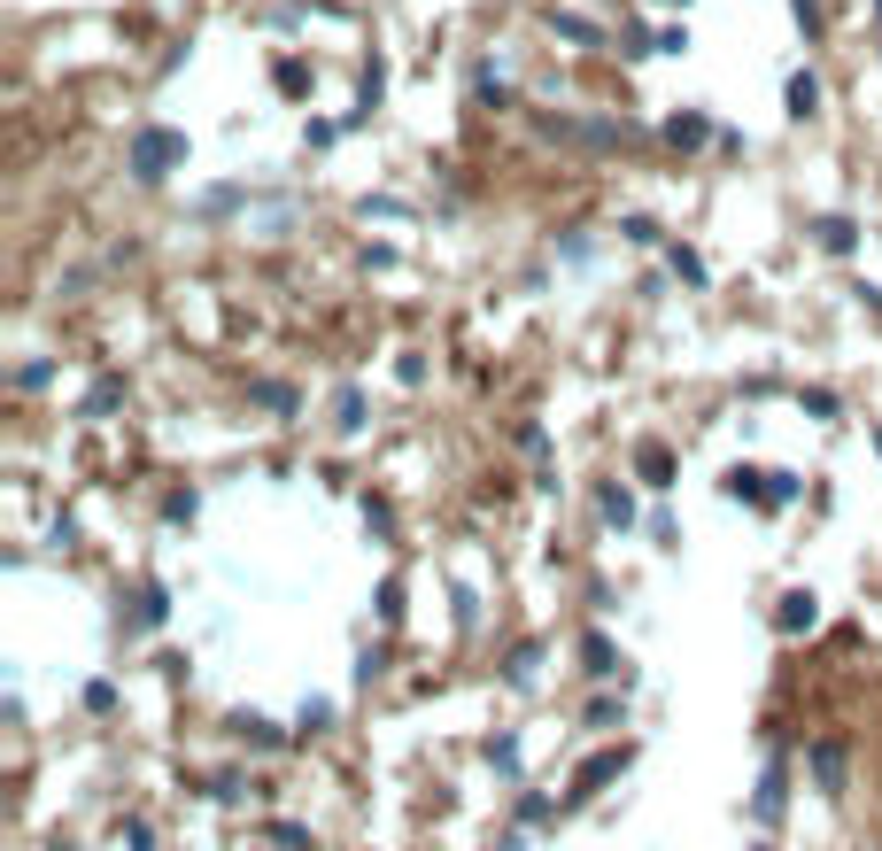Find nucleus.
I'll return each instance as SVG.
<instances>
[{
    "label": "nucleus",
    "instance_id": "f257e3e1",
    "mask_svg": "<svg viewBox=\"0 0 882 851\" xmlns=\"http://www.w3.org/2000/svg\"><path fill=\"white\" fill-rule=\"evenodd\" d=\"M178 163H186V132H171V124H147L140 140H132V178H140V186L171 178Z\"/></svg>",
    "mask_w": 882,
    "mask_h": 851
},
{
    "label": "nucleus",
    "instance_id": "f03ea898",
    "mask_svg": "<svg viewBox=\"0 0 882 851\" xmlns=\"http://www.w3.org/2000/svg\"><path fill=\"white\" fill-rule=\"evenodd\" d=\"M782 797H790V759H766L759 790H751V821L774 828V821H782Z\"/></svg>",
    "mask_w": 882,
    "mask_h": 851
},
{
    "label": "nucleus",
    "instance_id": "7ed1b4c3",
    "mask_svg": "<svg viewBox=\"0 0 882 851\" xmlns=\"http://www.w3.org/2000/svg\"><path fill=\"white\" fill-rule=\"evenodd\" d=\"M774 627H782V635H813V627H821V604H813L805 588H790V596L774 604Z\"/></svg>",
    "mask_w": 882,
    "mask_h": 851
},
{
    "label": "nucleus",
    "instance_id": "20e7f679",
    "mask_svg": "<svg viewBox=\"0 0 882 851\" xmlns=\"http://www.w3.org/2000/svg\"><path fill=\"white\" fill-rule=\"evenodd\" d=\"M619 766H627V751H596V759L573 774V805H581V797H596V790H604V782L619 774Z\"/></svg>",
    "mask_w": 882,
    "mask_h": 851
},
{
    "label": "nucleus",
    "instance_id": "39448f33",
    "mask_svg": "<svg viewBox=\"0 0 882 851\" xmlns=\"http://www.w3.org/2000/svg\"><path fill=\"white\" fill-rule=\"evenodd\" d=\"M596 511H604V527H635V496H627V488H619V480H604V488H596Z\"/></svg>",
    "mask_w": 882,
    "mask_h": 851
},
{
    "label": "nucleus",
    "instance_id": "423d86ee",
    "mask_svg": "<svg viewBox=\"0 0 882 851\" xmlns=\"http://www.w3.org/2000/svg\"><path fill=\"white\" fill-rule=\"evenodd\" d=\"M782 109H790V117H813V109H821V78H813V70H790V93H782Z\"/></svg>",
    "mask_w": 882,
    "mask_h": 851
},
{
    "label": "nucleus",
    "instance_id": "0eeeda50",
    "mask_svg": "<svg viewBox=\"0 0 882 851\" xmlns=\"http://www.w3.org/2000/svg\"><path fill=\"white\" fill-rule=\"evenodd\" d=\"M813 782H821L828 797L844 790V743H821V751H813Z\"/></svg>",
    "mask_w": 882,
    "mask_h": 851
},
{
    "label": "nucleus",
    "instance_id": "6e6552de",
    "mask_svg": "<svg viewBox=\"0 0 882 851\" xmlns=\"http://www.w3.org/2000/svg\"><path fill=\"white\" fill-rule=\"evenodd\" d=\"M813 240H821L828 256H852V240H859V225H852V217H821V225H813Z\"/></svg>",
    "mask_w": 882,
    "mask_h": 851
},
{
    "label": "nucleus",
    "instance_id": "1a4fd4ad",
    "mask_svg": "<svg viewBox=\"0 0 882 851\" xmlns=\"http://www.w3.org/2000/svg\"><path fill=\"white\" fill-rule=\"evenodd\" d=\"M550 31H558L565 47H604V31L588 24V16H550Z\"/></svg>",
    "mask_w": 882,
    "mask_h": 851
},
{
    "label": "nucleus",
    "instance_id": "9d476101",
    "mask_svg": "<svg viewBox=\"0 0 882 851\" xmlns=\"http://www.w3.org/2000/svg\"><path fill=\"white\" fill-rule=\"evenodd\" d=\"M248 395H256V403H264L271 418H294V411H302V403H294V387H279V380H256Z\"/></svg>",
    "mask_w": 882,
    "mask_h": 851
},
{
    "label": "nucleus",
    "instance_id": "9b49d317",
    "mask_svg": "<svg viewBox=\"0 0 882 851\" xmlns=\"http://www.w3.org/2000/svg\"><path fill=\"white\" fill-rule=\"evenodd\" d=\"M705 140H712L705 117H666V147H705Z\"/></svg>",
    "mask_w": 882,
    "mask_h": 851
},
{
    "label": "nucleus",
    "instance_id": "f8f14e48",
    "mask_svg": "<svg viewBox=\"0 0 882 851\" xmlns=\"http://www.w3.org/2000/svg\"><path fill=\"white\" fill-rule=\"evenodd\" d=\"M488 766H496L503 782H519V774H527V766H519V735H496V743H488Z\"/></svg>",
    "mask_w": 882,
    "mask_h": 851
},
{
    "label": "nucleus",
    "instance_id": "ddd939ff",
    "mask_svg": "<svg viewBox=\"0 0 882 851\" xmlns=\"http://www.w3.org/2000/svg\"><path fill=\"white\" fill-rule=\"evenodd\" d=\"M333 426H341V434H364V387H341V403H333Z\"/></svg>",
    "mask_w": 882,
    "mask_h": 851
},
{
    "label": "nucleus",
    "instance_id": "4468645a",
    "mask_svg": "<svg viewBox=\"0 0 882 851\" xmlns=\"http://www.w3.org/2000/svg\"><path fill=\"white\" fill-rule=\"evenodd\" d=\"M163 612H171V596H163V588L147 581L140 596H132V619H140V627H155V619H163Z\"/></svg>",
    "mask_w": 882,
    "mask_h": 851
},
{
    "label": "nucleus",
    "instance_id": "2eb2a0df",
    "mask_svg": "<svg viewBox=\"0 0 882 851\" xmlns=\"http://www.w3.org/2000/svg\"><path fill=\"white\" fill-rule=\"evenodd\" d=\"M581 658H588V674H612V666H619V650H612V635H581Z\"/></svg>",
    "mask_w": 882,
    "mask_h": 851
},
{
    "label": "nucleus",
    "instance_id": "dca6fc26",
    "mask_svg": "<svg viewBox=\"0 0 882 851\" xmlns=\"http://www.w3.org/2000/svg\"><path fill=\"white\" fill-rule=\"evenodd\" d=\"M117 403H124V380H101V387L86 395V418H109Z\"/></svg>",
    "mask_w": 882,
    "mask_h": 851
},
{
    "label": "nucleus",
    "instance_id": "f3484780",
    "mask_svg": "<svg viewBox=\"0 0 882 851\" xmlns=\"http://www.w3.org/2000/svg\"><path fill=\"white\" fill-rule=\"evenodd\" d=\"M666 264L681 271V287H705V256H697V248H674V256H666Z\"/></svg>",
    "mask_w": 882,
    "mask_h": 851
},
{
    "label": "nucleus",
    "instance_id": "a211bd4d",
    "mask_svg": "<svg viewBox=\"0 0 882 851\" xmlns=\"http://www.w3.org/2000/svg\"><path fill=\"white\" fill-rule=\"evenodd\" d=\"M534 666H542V643H519V650H511V666H503V674H511V681H527Z\"/></svg>",
    "mask_w": 882,
    "mask_h": 851
},
{
    "label": "nucleus",
    "instance_id": "6ab92c4d",
    "mask_svg": "<svg viewBox=\"0 0 882 851\" xmlns=\"http://www.w3.org/2000/svg\"><path fill=\"white\" fill-rule=\"evenodd\" d=\"M650 480V488H666V480H674V465H666V457H658V449H643V465H635Z\"/></svg>",
    "mask_w": 882,
    "mask_h": 851
},
{
    "label": "nucleus",
    "instance_id": "aec40b11",
    "mask_svg": "<svg viewBox=\"0 0 882 851\" xmlns=\"http://www.w3.org/2000/svg\"><path fill=\"white\" fill-rule=\"evenodd\" d=\"M55 380V364H39V356H31V364H16V387H47Z\"/></svg>",
    "mask_w": 882,
    "mask_h": 851
},
{
    "label": "nucleus",
    "instance_id": "412c9836",
    "mask_svg": "<svg viewBox=\"0 0 882 851\" xmlns=\"http://www.w3.org/2000/svg\"><path fill=\"white\" fill-rule=\"evenodd\" d=\"M356 209H364V217H411V209H403V202H387V194H364Z\"/></svg>",
    "mask_w": 882,
    "mask_h": 851
},
{
    "label": "nucleus",
    "instance_id": "4be33fe9",
    "mask_svg": "<svg viewBox=\"0 0 882 851\" xmlns=\"http://www.w3.org/2000/svg\"><path fill=\"white\" fill-rule=\"evenodd\" d=\"M797 31H805V39L821 31V0H797Z\"/></svg>",
    "mask_w": 882,
    "mask_h": 851
},
{
    "label": "nucleus",
    "instance_id": "5701e85b",
    "mask_svg": "<svg viewBox=\"0 0 882 851\" xmlns=\"http://www.w3.org/2000/svg\"><path fill=\"white\" fill-rule=\"evenodd\" d=\"M674 8H689V0H674Z\"/></svg>",
    "mask_w": 882,
    "mask_h": 851
},
{
    "label": "nucleus",
    "instance_id": "b1692460",
    "mask_svg": "<svg viewBox=\"0 0 882 851\" xmlns=\"http://www.w3.org/2000/svg\"><path fill=\"white\" fill-rule=\"evenodd\" d=\"M759 851H766V844H759Z\"/></svg>",
    "mask_w": 882,
    "mask_h": 851
}]
</instances>
